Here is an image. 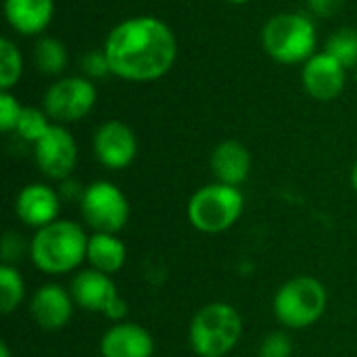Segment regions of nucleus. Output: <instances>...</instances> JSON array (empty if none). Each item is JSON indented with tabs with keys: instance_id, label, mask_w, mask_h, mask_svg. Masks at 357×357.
I'll return each instance as SVG.
<instances>
[{
	"instance_id": "obj_1",
	"label": "nucleus",
	"mask_w": 357,
	"mask_h": 357,
	"mask_svg": "<svg viewBox=\"0 0 357 357\" xmlns=\"http://www.w3.org/2000/svg\"><path fill=\"white\" fill-rule=\"evenodd\" d=\"M111 73L128 82H155L172 71L178 59V40L172 27L153 15L119 21L102 44Z\"/></svg>"
},
{
	"instance_id": "obj_2",
	"label": "nucleus",
	"mask_w": 357,
	"mask_h": 357,
	"mask_svg": "<svg viewBox=\"0 0 357 357\" xmlns=\"http://www.w3.org/2000/svg\"><path fill=\"white\" fill-rule=\"evenodd\" d=\"M88 234L82 224L71 220H56L29 238L31 264L48 276H63L79 270L86 261Z\"/></svg>"
},
{
	"instance_id": "obj_3",
	"label": "nucleus",
	"mask_w": 357,
	"mask_h": 357,
	"mask_svg": "<svg viewBox=\"0 0 357 357\" xmlns=\"http://www.w3.org/2000/svg\"><path fill=\"white\" fill-rule=\"evenodd\" d=\"M318 33L314 17L301 10L278 13L261 27V46L270 59L282 65H303L316 54Z\"/></svg>"
},
{
	"instance_id": "obj_4",
	"label": "nucleus",
	"mask_w": 357,
	"mask_h": 357,
	"mask_svg": "<svg viewBox=\"0 0 357 357\" xmlns=\"http://www.w3.org/2000/svg\"><path fill=\"white\" fill-rule=\"evenodd\" d=\"M243 337V318L238 310L226 301L203 305L190 320L188 341L197 357H226Z\"/></svg>"
},
{
	"instance_id": "obj_5",
	"label": "nucleus",
	"mask_w": 357,
	"mask_h": 357,
	"mask_svg": "<svg viewBox=\"0 0 357 357\" xmlns=\"http://www.w3.org/2000/svg\"><path fill=\"white\" fill-rule=\"evenodd\" d=\"M272 307L276 320L284 328L303 331L324 316L328 307V291L314 276H293L278 287Z\"/></svg>"
},
{
	"instance_id": "obj_6",
	"label": "nucleus",
	"mask_w": 357,
	"mask_h": 357,
	"mask_svg": "<svg viewBox=\"0 0 357 357\" xmlns=\"http://www.w3.org/2000/svg\"><path fill=\"white\" fill-rule=\"evenodd\" d=\"M245 211V197L238 186L211 182L201 186L188 201L186 215L195 230L203 234H222L236 226Z\"/></svg>"
},
{
	"instance_id": "obj_7",
	"label": "nucleus",
	"mask_w": 357,
	"mask_h": 357,
	"mask_svg": "<svg viewBox=\"0 0 357 357\" xmlns=\"http://www.w3.org/2000/svg\"><path fill=\"white\" fill-rule=\"evenodd\" d=\"M79 213L92 232L119 234L130 220V201L117 184L96 180L84 188Z\"/></svg>"
},
{
	"instance_id": "obj_8",
	"label": "nucleus",
	"mask_w": 357,
	"mask_h": 357,
	"mask_svg": "<svg viewBox=\"0 0 357 357\" xmlns=\"http://www.w3.org/2000/svg\"><path fill=\"white\" fill-rule=\"evenodd\" d=\"M96 105V86L84 75H65L52 82L42 98V109L56 123L84 119Z\"/></svg>"
},
{
	"instance_id": "obj_9",
	"label": "nucleus",
	"mask_w": 357,
	"mask_h": 357,
	"mask_svg": "<svg viewBox=\"0 0 357 357\" xmlns=\"http://www.w3.org/2000/svg\"><path fill=\"white\" fill-rule=\"evenodd\" d=\"M33 159L42 176L52 182L71 178L77 163V144L73 134L65 126L52 123L46 136L33 144Z\"/></svg>"
},
{
	"instance_id": "obj_10",
	"label": "nucleus",
	"mask_w": 357,
	"mask_h": 357,
	"mask_svg": "<svg viewBox=\"0 0 357 357\" xmlns=\"http://www.w3.org/2000/svg\"><path fill=\"white\" fill-rule=\"evenodd\" d=\"M92 151L96 161L107 169H126L138 155V138L128 123L109 119L96 128L92 136Z\"/></svg>"
},
{
	"instance_id": "obj_11",
	"label": "nucleus",
	"mask_w": 357,
	"mask_h": 357,
	"mask_svg": "<svg viewBox=\"0 0 357 357\" xmlns=\"http://www.w3.org/2000/svg\"><path fill=\"white\" fill-rule=\"evenodd\" d=\"M347 82V69L328 52L320 50L301 67V84L318 102H331L341 96Z\"/></svg>"
},
{
	"instance_id": "obj_12",
	"label": "nucleus",
	"mask_w": 357,
	"mask_h": 357,
	"mask_svg": "<svg viewBox=\"0 0 357 357\" xmlns=\"http://www.w3.org/2000/svg\"><path fill=\"white\" fill-rule=\"evenodd\" d=\"M61 195L50 184L31 182L17 192L15 215L27 228L40 230L59 220L61 213Z\"/></svg>"
},
{
	"instance_id": "obj_13",
	"label": "nucleus",
	"mask_w": 357,
	"mask_h": 357,
	"mask_svg": "<svg viewBox=\"0 0 357 357\" xmlns=\"http://www.w3.org/2000/svg\"><path fill=\"white\" fill-rule=\"evenodd\" d=\"M75 310V301L63 284L46 282L36 289L29 299V314L42 331H61L69 324Z\"/></svg>"
},
{
	"instance_id": "obj_14",
	"label": "nucleus",
	"mask_w": 357,
	"mask_h": 357,
	"mask_svg": "<svg viewBox=\"0 0 357 357\" xmlns=\"http://www.w3.org/2000/svg\"><path fill=\"white\" fill-rule=\"evenodd\" d=\"M69 293L75 301V307L88 314H105L107 307L119 297L113 276L102 274L94 268L77 270L71 278Z\"/></svg>"
},
{
	"instance_id": "obj_15",
	"label": "nucleus",
	"mask_w": 357,
	"mask_h": 357,
	"mask_svg": "<svg viewBox=\"0 0 357 357\" xmlns=\"http://www.w3.org/2000/svg\"><path fill=\"white\" fill-rule=\"evenodd\" d=\"M100 357H153V335L134 322H119L105 331L98 343Z\"/></svg>"
},
{
	"instance_id": "obj_16",
	"label": "nucleus",
	"mask_w": 357,
	"mask_h": 357,
	"mask_svg": "<svg viewBox=\"0 0 357 357\" xmlns=\"http://www.w3.org/2000/svg\"><path fill=\"white\" fill-rule=\"evenodd\" d=\"M253 157L251 151L234 138L222 140L209 157V167L215 178V182L228 184V186H241L247 182L251 174Z\"/></svg>"
},
{
	"instance_id": "obj_17",
	"label": "nucleus",
	"mask_w": 357,
	"mask_h": 357,
	"mask_svg": "<svg viewBox=\"0 0 357 357\" xmlns=\"http://www.w3.org/2000/svg\"><path fill=\"white\" fill-rule=\"evenodd\" d=\"M6 23L21 36H42L54 17V0H4Z\"/></svg>"
},
{
	"instance_id": "obj_18",
	"label": "nucleus",
	"mask_w": 357,
	"mask_h": 357,
	"mask_svg": "<svg viewBox=\"0 0 357 357\" xmlns=\"http://www.w3.org/2000/svg\"><path fill=\"white\" fill-rule=\"evenodd\" d=\"M128 259V249L119 234H105V232H92L88 238L86 249V261L90 268L102 272V274H117Z\"/></svg>"
},
{
	"instance_id": "obj_19",
	"label": "nucleus",
	"mask_w": 357,
	"mask_h": 357,
	"mask_svg": "<svg viewBox=\"0 0 357 357\" xmlns=\"http://www.w3.org/2000/svg\"><path fill=\"white\" fill-rule=\"evenodd\" d=\"M67 46L52 36H40L33 46V63L42 75H61L67 67Z\"/></svg>"
},
{
	"instance_id": "obj_20",
	"label": "nucleus",
	"mask_w": 357,
	"mask_h": 357,
	"mask_svg": "<svg viewBox=\"0 0 357 357\" xmlns=\"http://www.w3.org/2000/svg\"><path fill=\"white\" fill-rule=\"evenodd\" d=\"M324 52L335 56L347 71L357 67V29L356 27H339L326 38Z\"/></svg>"
},
{
	"instance_id": "obj_21",
	"label": "nucleus",
	"mask_w": 357,
	"mask_h": 357,
	"mask_svg": "<svg viewBox=\"0 0 357 357\" xmlns=\"http://www.w3.org/2000/svg\"><path fill=\"white\" fill-rule=\"evenodd\" d=\"M25 299V280L15 266H0V310L4 316L13 314Z\"/></svg>"
},
{
	"instance_id": "obj_22",
	"label": "nucleus",
	"mask_w": 357,
	"mask_h": 357,
	"mask_svg": "<svg viewBox=\"0 0 357 357\" xmlns=\"http://www.w3.org/2000/svg\"><path fill=\"white\" fill-rule=\"evenodd\" d=\"M52 128V119L48 117V113L44 109L38 107H23V113L19 117V123L15 128V134L29 144L40 142L46 132Z\"/></svg>"
},
{
	"instance_id": "obj_23",
	"label": "nucleus",
	"mask_w": 357,
	"mask_h": 357,
	"mask_svg": "<svg viewBox=\"0 0 357 357\" xmlns=\"http://www.w3.org/2000/svg\"><path fill=\"white\" fill-rule=\"evenodd\" d=\"M23 73V56L8 38L0 40V90H13Z\"/></svg>"
},
{
	"instance_id": "obj_24",
	"label": "nucleus",
	"mask_w": 357,
	"mask_h": 357,
	"mask_svg": "<svg viewBox=\"0 0 357 357\" xmlns=\"http://www.w3.org/2000/svg\"><path fill=\"white\" fill-rule=\"evenodd\" d=\"M79 69H82L84 77H88L92 82L94 79H102L107 75H113L105 48H92L88 52H84L82 59H79Z\"/></svg>"
},
{
	"instance_id": "obj_25",
	"label": "nucleus",
	"mask_w": 357,
	"mask_h": 357,
	"mask_svg": "<svg viewBox=\"0 0 357 357\" xmlns=\"http://www.w3.org/2000/svg\"><path fill=\"white\" fill-rule=\"evenodd\" d=\"M257 357H293V341L284 331L268 333L257 349Z\"/></svg>"
},
{
	"instance_id": "obj_26",
	"label": "nucleus",
	"mask_w": 357,
	"mask_h": 357,
	"mask_svg": "<svg viewBox=\"0 0 357 357\" xmlns=\"http://www.w3.org/2000/svg\"><path fill=\"white\" fill-rule=\"evenodd\" d=\"M21 113H23V107L17 100V96L10 90H0V130L4 134L15 132Z\"/></svg>"
},
{
	"instance_id": "obj_27",
	"label": "nucleus",
	"mask_w": 357,
	"mask_h": 357,
	"mask_svg": "<svg viewBox=\"0 0 357 357\" xmlns=\"http://www.w3.org/2000/svg\"><path fill=\"white\" fill-rule=\"evenodd\" d=\"M25 253L29 255V243H25L21 234H15V232L4 234V238H2V259H4V261H2V264L13 266V264L19 261Z\"/></svg>"
},
{
	"instance_id": "obj_28",
	"label": "nucleus",
	"mask_w": 357,
	"mask_h": 357,
	"mask_svg": "<svg viewBox=\"0 0 357 357\" xmlns=\"http://www.w3.org/2000/svg\"><path fill=\"white\" fill-rule=\"evenodd\" d=\"M307 10L312 17L318 19H328L333 15H337L343 6V0H305Z\"/></svg>"
},
{
	"instance_id": "obj_29",
	"label": "nucleus",
	"mask_w": 357,
	"mask_h": 357,
	"mask_svg": "<svg viewBox=\"0 0 357 357\" xmlns=\"http://www.w3.org/2000/svg\"><path fill=\"white\" fill-rule=\"evenodd\" d=\"M107 320H111L113 324H119V322H126V316H128V303L121 299V297H117L109 307H107V312L102 314Z\"/></svg>"
},
{
	"instance_id": "obj_30",
	"label": "nucleus",
	"mask_w": 357,
	"mask_h": 357,
	"mask_svg": "<svg viewBox=\"0 0 357 357\" xmlns=\"http://www.w3.org/2000/svg\"><path fill=\"white\" fill-rule=\"evenodd\" d=\"M349 180H351V186H354V190H356V192H357V161H356V163H354V167H351Z\"/></svg>"
},
{
	"instance_id": "obj_31",
	"label": "nucleus",
	"mask_w": 357,
	"mask_h": 357,
	"mask_svg": "<svg viewBox=\"0 0 357 357\" xmlns=\"http://www.w3.org/2000/svg\"><path fill=\"white\" fill-rule=\"evenodd\" d=\"M0 357H13V354H10V349H8L6 343H0Z\"/></svg>"
},
{
	"instance_id": "obj_32",
	"label": "nucleus",
	"mask_w": 357,
	"mask_h": 357,
	"mask_svg": "<svg viewBox=\"0 0 357 357\" xmlns=\"http://www.w3.org/2000/svg\"><path fill=\"white\" fill-rule=\"evenodd\" d=\"M228 2H230V4H238V6H241V4H247V2H251V0H228Z\"/></svg>"
},
{
	"instance_id": "obj_33",
	"label": "nucleus",
	"mask_w": 357,
	"mask_h": 357,
	"mask_svg": "<svg viewBox=\"0 0 357 357\" xmlns=\"http://www.w3.org/2000/svg\"><path fill=\"white\" fill-rule=\"evenodd\" d=\"M201 357H218V356H201Z\"/></svg>"
},
{
	"instance_id": "obj_34",
	"label": "nucleus",
	"mask_w": 357,
	"mask_h": 357,
	"mask_svg": "<svg viewBox=\"0 0 357 357\" xmlns=\"http://www.w3.org/2000/svg\"><path fill=\"white\" fill-rule=\"evenodd\" d=\"M356 82H357V67H356Z\"/></svg>"
}]
</instances>
